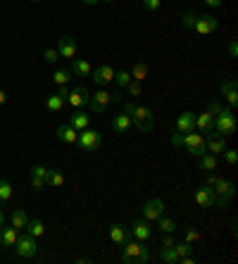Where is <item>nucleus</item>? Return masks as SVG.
I'll return each mask as SVG.
<instances>
[{
  "label": "nucleus",
  "instance_id": "obj_1",
  "mask_svg": "<svg viewBox=\"0 0 238 264\" xmlns=\"http://www.w3.org/2000/svg\"><path fill=\"white\" fill-rule=\"evenodd\" d=\"M171 146L174 148H181L184 146L193 157H200V155L207 153V148H205V138L200 133L196 131H188V133H171Z\"/></svg>",
  "mask_w": 238,
  "mask_h": 264
},
{
  "label": "nucleus",
  "instance_id": "obj_2",
  "mask_svg": "<svg viewBox=\"0 0 238 264\" xmlns=\"http://www.w3.org/2000/svg\"><path fill=\"white\" fill-rule=\"evenodd\" d=\"M122 262H126V264H148L150 252H148V248H145V241H126V243H124Z\"/></svg>",
  "mask_w": 238,
  "mask_h": 264
},
{
  "label": "nucleus",
  "instance_id": "obj_3",
  "mask_svg": "<svg viewBox=\"0 0 238 264\" xmlns=\"http://www.w3.org/2000/svg\"><path fill=\"white\" fill-rule=\"evenodd\" d=\"M238 129V122H236V114H233V110H222L214 117V124H212V131H217L219 136H231V133H236Z\"/></svg>",
  "mask_w": 238,
  "mask_h": 264
},
{
  "label": "nucleus",
  "instance_id": "obj_4",
  "mask_svg": "<svg viewBox=\"0 0 238 264\" xmlns=\"http://www.w3.org/2000/svg\"><path fill=\"white\" fill-rule=\"evenodd\" d=\"M131 124H136L138 131L150 133L153 126H155V114H153V110H148V107L136 105V110L131 112Z\"/></svg>",
  "mask_w": 238,
  "mask_h": 264
},
{
  "label": "nucleus",
  "instance_id": "obj_5",
  "mask_svg": "<svg viewBox=\"0 0 238 264\" xmlns=\"http://www.w3.org/2000/svg\"><path fill=\"white\" fill-rule=\"evenodd\" d=\"M214 195H217V207H226V202L231 200L233 195H236V186H233L231 181H224V179H217L214 181V186H212Z\"/></svg>",
  "mask_w": 238,
  "mask_h": 264
},
{
  "label": "nucleus",
  "instance_id": "obj_6",
  "mask_svg": "<svg viewBox=\"0 0 238 264\" xmlns=\"http://www.w3.org/2000/svg\"><path fill=\"white\" fill-rule=\"evenodd\" d=\"M14 248V252L19 255V257H24V259H31L38 252V245H36V238L34 236H29V233H24V236H19L17 238V243L12 245Z\"/></svg>",
  "mask_w": 238,
  "mask_h": 264
},
{
  "label": "nucleus",
  "instance_id": "obj_7",
  "mask_svg": "<svg viewBox=\"0 0 238 264\" xmlns=\"http://www.w3.org/2000/svg\"><path fill=\"white\" fill-rule=\"evenodd\" d=\"M76 143H79V148L83 153H95L100 148V133L95 129H83V131H79V140Z\"/></svg>",
  "mask_w": 238,
  "mask_h": 264
},
{
  "label": "nucleus",
  "instance_id": "obj_8",
  "mask_svg": "<svg viewBox=\"0 0 238 264\" xmlns=\"http://www.w3.org/2000/svg\"><path fill=\"white\" fill-rule=\"evenodd\" d=\"M110 103H112V98H110L107 90H95V93L89 95V103L86 105H91V112H93V114H102V112L107 110Z\"/></svg>",
  "mask_w": 238,
  "mask_h": 264
},
{
  "label": "nucleus",
  "instance_id": "obj_9",
  "mask_svg": "<svg viewBox=\"0 0 238 264\" xmlns=\"http://www.w3.org/2000/svg\"><path fill=\"white\" fill-rule=\"evenodd\" d=\"M164 202L160 198H150L145 205H143V217H145V222H157L160 217L164 214Z\"/></svg>",
  "mask_w": 238,
  "mask_h": 264
},
{
  "label": "nucleus",
  "instance_id": "obj_10",
  "mask_svg": "<svg viewBox=\"0 0 238 264\" xmlns=\"http://www.w3.org/2000/svg\"><path fill=\"white\" fill-rule=\"evenodd\" d=\"M196 202H198V207H203V209H210V207H217V195H214V190H212V186H200L196 190Z\"/></svg>",
  "mask_w": 238,
  "mask_h": 264
},
{
  "label": "nucleus",
  "instance_id": "obj_11",
  "mask_svg": "<svg viewBox=\"0 0 238 264\" xmlns=\"http://www.w3.org/2000/svg\"><path fill=\"white\" fill-rule=\"evenodd\" d=\"M217 27H219L217 17H212V14H203V17H196V27H193V29H196L198 34L207 36V34H214Z\"/></svg>",
  "mask_w": 238,
  "mask_h": 264
},
{
  "label": "nucleus",
  "instance_id": "obj_12",
  "mask_svg": "<svg viewBox=\"0 0 238 264\" xmlns=\"http://www.w3.org/2000/svg\"><path fill=\"white\" fill-rule=\"evenodd\" d=\"M64 103L69 105V107H74V110H81L83 105L89 103V90L86 88H69V95L64 98Z\"/></svg>",
  "mask_w": 238,
  "mask_h": 264
},
{
  "label": "nucleus",
  "instance_id": "obj_13",
  "mask_svg": "<svg viewBox=\"0 0 238 264\" xmlns=\"http://www.w3.org/2000/svg\"><path fill=\"white\" fill-rule=\"evenodd\" d=\"M205 148H207V153H212V155H222L226 150L224 136H219L217 131H207V136H205Z\"/></svg>",
  "mask_w": 238,
  "mask_h": 264
},
{
  "label": "nucleus",
  "instance_id": "obj_14",
  "mask_svg": "<svg viewBox=\"0 0 238 264\" xmlns=\"http://www.w3.org/2000/svg\"><path fill=\"white\" fill-rule=\"evenodd\" d=\"M236 79H229V81H222V86H219V90H222V95L226 98V103L231 105V110H236L238 107V90H236Z\"/></svg>",
  "mask_w": 238,
  "mask_h": 264
},
{
  "label": "nucleus",
  "instance_id": "obj_15",
  "mask_svg": "<svg viewBox=\"0 0 238 264\" xmlns=\"http://www.w3.org/2000/svg\"><path fill=\"white\" fill-rule=\"evenodd\" d=\"M91 74H93V81L98 86H107L110 81L115 79V69H112L110 64H100V67H95Z\"/></svg>",
  "mask_w": 238,
  "mask_h": 264
},
{
  "label": "nucleus",
  "instance_id": "obj_16",
  "mask_svg": "<svg viewBox=\"0 0 238 264\" xmlns=\"http://www.w3.org/2000/svg\"><path fill=\"white\" fill-rule=\"evenodd\" d=\"M57 140L60 143H67V146H74L76 140H79V131H76L74 126H69V124H62V126H57Z\"/></svg>",
  "mask_w": 238,
  "mask_h": 264
},
{
  "label": "nucleus",
  "instance_id": "obj_17",
  "mask_svg": "<svg viewBox=\"0 0 238 264\" xmlns=\"http://www.w3.org/2000/svg\"><path fill=\"white\" fill-rule=\"evenodd\" d=\"M57 53H60V57H69L72 60L76 55V41L72 36H62L57 41Z\"/></svg>",
  "mask_w": 238,
  "mask_h": 264
},
{
  "label": "nucleus",
  "instance_id": "obj_18",
  "mask_svg": "<svg viewBox=\"0 0 238 264\" xmlns=\"http://www.w3.org/2000/svg\"><path fill=\"white\" fill-rule=\"evenodd\" d=\"M129 233H131V231L126 229L124 224H112V226H110V241L117 243V245L126 243V241H129Z\"/></svg>",
  "mask_w": 238,
  "mask_h": 264
},
{
  "label": "nucleus",
  "instance_id": "obj_19",
  "mask_svg": "<svg viewBox=\"0 0 238 264\" xmlns=\"http://www.w3.org/2000/svg\"><path fill=\"white\" fill-rule=\"evenodd\" d=\"M177 131H179V133L196 131V114H193V112H184V114H179V119H177Z\"/></svg>",
  "mask_w": 238,
  "mask_h": 264
},
{
  "label": "nucleus",
  "instance_id": "obj_20",
  "mask_svg": "<svg viewBox=\"0 0 238 264\" xmlns=\"http://www.w3.org/2000/svg\"><path fill=\"white\" fill-rule=\"evenodd\" d=\"M91 124V114L83 110H76L72 117H69V126H74L76 131H83V129H89Z\"/></svg>",
  "mask_w": 238,
  "mask_h": 264
},
{
  "label": "nucleus",
  "instance_id": "obj_21",
  "mask_svg": "<svg viewBox=\"0 0 238 264\" xmlns=\"http://www.w3.org/2000/svg\"><path fill=\"white\" fill-rule=\"evenodd\" d=\"M46 179H48V169L41 167V164H34V169H31V186L38 190V188L46 186Z\"/></svg>",
  "mask_w": 238,
  "mask_h": 264
},
{
  "label": "nucleus",
  "instance_id": "obj_22",
  "mask_svg": "<svg viewBox=\"0 0 238 264\" xmlns=\"http://www.w3.org/2000/svg\"><path fill=\"white\" fill-rule=\"evenodd\" d=\"M212 124H214V114L212 112H203V114H196V129L198 131H212Z\"/></svg>",
  "mask_w": 238,
  "mask_h": 264
},
{
  "label": "nucleus",
  "instance_id": "obj_23",
  "mask_svg": "<svg viewBox=\"0 0 238 264\" xmlns=\"http://www.w3.org/2000/svg\"><path fill=\"white\" fill-rule=\"evenodd\" d=\"M17 238H19V231L14 229V226H7V229L0 231V245L3 248H12L17 243Z\"/></svg>",
  "mask_w": 238,
  "mask_h": 264
},
{
  "label": "nucleus",
  "instance_id": "obj_24",
  "mask_svg": "<svg viewBox=\"0 0 238 264\" xmlns=\"http://www.w3.org/2000/svg\"><path fill=\"white\" fill-rule=\"evenodd\" d=\"M112 129H115V133H129V129H131V117L126 114V112L117 114V117L112 119Z\"/></svg>",
  "mask_w": 238,
  "mask_h": 264
},
{
  "label": "nucleus",
  "instance_id": "obj_25",
  "mask_svg": "<svg viewBox=\"0 0 238 264\" xmlns=\"http://www.w3.org/2000/svg\"><path fill=\"white\" fill-rule=\"evenodd\" d=\"M198 167H200V172H205V174H210V172H214L217 169V157L212 153H205L198 157Z\"/></svg>",
  "mask_w": 238,
  "mask_h": 264
},
{
  "label": "nucleus",
  "instance_id": "obj_26",
  "mask_svg": "<svg viewBox=\"0 0 238 264\" xmlns=\"http://www.w3.org/2000/svg\"><path fill=\"white\" fill-rule=\"evenodd\" d=\"M131 233H134V238L136 241H148L150 238V226L145 219H141V222H136L134 226H131Z\"/></svg>",
  "mask_w": 238,
  "mask_h": 264
},
{
  "label": "nucleus",
  "instance_id": "obj_27",
  "mask_svg": "<svg viewBox=\"0 0 238 264\" xmlns=\"http://www.w3.org/2000/svg\"><path fill=\"white\" fill-rule=\"evenodd\" d=\"M46 186L62 188V186H64V174H62L60 169H48V179H46Z\"/></svg>",
  "mask_w": 238,
  "mask_h": 264
},
{
  "label": "nucleus",
  "instance_id": "obj_28",
  "mask_svg": "<svg viewBox=\"0 0 238 264\" xmlns=\"http://www.w3.org/2000/svg\"><path fill=\"white\" fill-rule=\"evenodd\" d=\"M27 233H29V236H34V238H41L43 233H46V224H43L41 219H29Z\"/></svg>",
  "mask_w": 238,
  "mask_h": 264
},
{
  "label": "nucleus",
  "instance_id": "obj_29",
  "mask_svg": "<svg viewBox=\"0 0 238 264\" xmlns=\"http://www.w3.org/2000/svg\"><path fill=\"white\" fill-rule=\"evenodd\" d=\"M148 74H150V69H148V64L145 62H136L134 64V69H131V79H134V81H145V79H148Z\"/></svg>",
  "mask_w": 238,
  "mask_h": 264
},
{
  "label": "nucleus",
  "instance_id": "obj_30",
  "mask_svg": "<svg viewBox=\"0 0 238 264\" xmlns=\"http://www.w3.org/2000/svg\"><path fill=\"white\" fill-rule=\"evenodd\" d=\"M64 105H67L64 103V98L57 95V93H53V95L46 98V110H50V112H60Z\"/></svg>",
  "mask_w": 238,
  "mask_h": 264
},
{
  "label": "nucleus",
  "instance_id": "obj_31",
  "mask_svg": "<svg viewBox=\"0 0 238 264\" xmlns=\"http://www.w3.org/2000/svg\"><path fill=\"white\" fill-rule=\"evenodd\" d=\"M72 74H76V77H91V64L86 60H72Z\"/></svg>",
  "mask_w": 238,
  "mask_h": 264
},
{
  "label": "nucleus",
  "instance_id": "obj_32",
  "mask_svg": "<svg viewBox=\"0 0 238 264\" xmlns=\"http://www.w3.org/2000/svg\"><path fill=\"white\" fill-rule=\"evenodd\" d=\"M27 224H29V214L24 212V209H14L12 212V226L17 231H21V229H27Z\"/></svg>",
  "mask_w": 238,
  "mask_h": 264
},
{
  "label": "nucleus",
  "instance_id": "obj_33",
  "mask_svg": "<svg viewBox=\"0 0 238 264\" xmlns=\"http://www.w3.org/2000/svg\"><path fill=\"white\" fill-rule=\"evenodd\" d=\"M160 259L162 262H167V264H179V255H177V250H174V245L171 248H160Z\"/></svg>",
  "mask_w": 238,
  "mask_h": 264
},
{
  "label": "nucleus",
  "instance_id": "obj_34",
  "mask_svg": "<svg viewBox=\"0 0 238 264\" xmlns=\"http://www.w3.org/2000/svg\"><path fill=\"white\" fill-rule=\"evenodd\" d=\"M157 229L162 231V233H174V231H177V222H174V219H164V217H160V219H157Z\"/></svg>",
  "mask_w": 238,
  "mask_h": 264
},
{
  "label": "nucleus",
  "instance_id": "obj_35",
  "mask_svg": "<svg viewBox=\"0 0 238 264\" xmlns=\"http://www.w3.org/2000/svg\"><path fill=\"white\" fill-rule=\"evenodd\" d=\"M69 79H72V69H57V71L53 74V81H55L57 86H67Z\"/></svg>",
  "mask_w": 238,
  "mask_h": 264
},
{
  "label": "nucleus",
  "instance_id": "obj_36",
  "mask_svg": "<svg viewBox=\"0 0 238 264\" xmlns=\"http://www.w3.org/2000/svg\"><path fill=\"white\" fill-rule=\"evenodd\" d=\"M174 250H177V255H179V262L184 257H188L190 252H193V245L190 243H186V241H181V243H174Z\"/></svg>",
  "mask_w": 238,
  "mask_h": 264
},
{
  "label": "nucleus",
  "instance_id": "obj_37",
  "mask_svg": "<svg viewBox=\"0 0 238 264\" xmlns=\"http://www.w3.org/2000/svg\"><path fill=\"white\" fill-rule=\"evenodd\" d=\"M119 88H126L129 86V81H131V74L129 71H115V79H112Z\"/></svg>",
  "mask_w": 238,
  "mask_h": 264
},
{
  "label": "nucleus",
  "instance_id": "obj_38",
  "mask_svg": "<svg viewBox=\"0 0 238 264\" xmlns=\"http://www.w3.org/2000/svg\"><path fill=\"white\" fill-rule=\"evenodd\" d=\"M12 198V186L5 179H0V202H7Z\"/></svg>",
  "mask_w": 238,
  "mask_h": 264
},
{
  "label": "nucleus",
  "instance_id": "obj_39",
  "mask_svg": "<svg viewBox=\"0 0 238 264\" xmlns=\"http://www.w3.org/2000/svg\"><path fill=\"white\" fill-rule=\"evenodd\" d=\"M126 90H129V95L131 98H138L143 93V86H141V81H134V79H131L129 81V86H126Z\"/></svg>",
  "mask_w": 238,
  "mask_h": 264
},
{
  "label": "nucleus",
  "instance_id": "obj_40",
  "mask_svg": "<svg viewBox=\"0 0 238 264\" xmlns=\"http://www.w3.org/2000/svg\"><path fill=\"white\" fill-rule=\"evenodd\" d=\"M43 60H46L48 64L57 62V60H60V53H57V48H48L46 53H43Z\"/></svg>",
  "mask_w": 238,
  "mask_h": 264
},
{
  "label": "nucleus",
  "instance_id": "obj_41",
  "mask_svg": "<svg viewBox=\"0 0 238 264\" xmlns=\"http://www.w3.org/2000/svg\"><path fill=\"white\" fill-rule=\"evenodd\" d=\"M222 155H224V160L229 162V164H236L238 162V150H233V148H226Z\"/></svg>",
  "mask_w": 238,
  "mask_h": 264
},
{
  "label": "nucleus",
  "instance_id": "obj_42",
  "mask_svg": "<svg viewBox=\"0 0 238 264\" xmlns=\"http://www.w3.org/2000/svg\"><path fill=\"white\" fill-rule=\"evenodd\" d=\"M196 17H198V14H193V12H186L184 17H181V24H184L186 29H193V27H196Z\"/></svg>",
  "mask_w": 238,
  "mask_h": 264
},
{
  "label": "nucleus",
  "instance_id": "obj_43",
  "mask_svg": "<svg viewBox=\"0 0 238 264\" xmlns=\"http://www.w3.org/2000/svg\"><path fill=\"white\" fill-rule=\"evenodd\" d=\"M160 5H162V0H143V7H145V10H150V12L160 10Z\"/></svg>",
  "mask_w": 238,
  "mask_h": 264
},
{
  "label": "nucleus",
  "instance_id": "obj_44",
  "mask_svg": "<svg viewBox=\"0 0 238 264\" xmlns=\"http://www.w3.org/2000/svg\"><path fill=\"white\" fill-rule=\"evenodd\" d=\"M198 238H200V233H198L196 229H188V231H186V238H184V241H186V243H193V241H198Z\"/></svg>",
  "mask_w": 238,
  "mask_h": 264
},
{
  "label": "nucleus",
  "instance_id": "obj_45",
  "mask_svg": "<svg viewBox=\"0 0 238 264\" xmlns=\"http://www.w3.org/2000/svg\"><path fill=\"white\" fill-rule=\"evenodd\" d=\"M222 110H224V105H222V103H217V100H214V103H210V110H207V112H212V114L217 117V114H219V112H222Z\"/></svg>",
  "mask_w": 238,
  "mask_h": 264
},
{
  "label": "nucleus",
  "instance_id": "obj_46",
  "mask_svg": "<svg viewBox=\"0 0 238 264\" xmlns=\"http://www.w3.org/2000/svg\"><path fill=\"white\" fill-rule=\"evenodd\" d=\"M229 55H231V57H238V43H236V38L229 43Z\"/></svg>",
  "mask_w": 238,
  "mask_h": 264
},
{
  "label": "nucleus",
  "instance_id": "obj_47",
  "mask_svg": "<svg viewBox=\"0 0 238 264\" xmlns=\"http://www.w3.org/2000/svg\"><path fill=\"white\" fill-rule=\"evenodd\" d=\"M177 243V241H174V238H171V233H164V241H162V245L164 248H171V245Z\"/></svg>",
  "mask_w": 238,
  "mask_h": 264
},
{
  "label": "nucleus",
  "instance_id": "obj_48",
  "mask_svg": "<svg viewBox=\"0 0 238 264\" xmlns=\"http://www.w3.org/2000/svg\"><path fill=\"white\" fill-rule=\"evenodd\" d=\"M134 110H136V103H124V112H126L129 117H131V112Z\"/></svg>",
  "mask_w": 238,
  "mask_h": 264
},
{
  "label": "nucleus",
  "instance_id": "obj_49",
  "mask_svg": "<svg viewBox=\"0 0 238 264\" xmlns=\"http://www.w3.org/2000/svg\"><path fill=\"white\" fill-rule=\"evenodd\" d=\"M110 98H112V103H119V100H122V93H119V90H112Z\"/></svg>",
  "mask_w": 238,
  "mask_h": 264
},
{
  "label": "nucleus",
  "instance_id": "obj_50",
  "mask_svg": "<svg viewBox=\"0 0 238 264\" xmlns=\"http://www.w3.org/2000/svg\"><path fill=\"white\" fill-rule=\"evenodd\" d=\"M222 3L224 0H205V5H210V7H222Z\"/></svg>",
  "mask_w": 238,
  "mask_h": 264
},
{
  "label": "nucleus",
  "instance_id": "obj_51",
  "mask_svg": "<svg viewBox=\"0 0 238 264\" xmlns=\"http://www.w3.org/2000/svg\"><path fill=\"white\" fill-rule=\"evenodd\" d=\"M57 95L67 98V95H69V86H60V90H57Z\"/></svg>",
  "mask_w": 238,
  "mask_h": 264
},
{
  "label": "nucleus",
  "instance_id": "obj_52",
  "mask_svg": "<svg viewBox=\"0 0 238 264\" xmlns=\"http://www.w3.org/2000/svg\"><path fill=\"white\" fill-rule=\"evenodd\" d=\"M5 100H7V93L5 90H0V105H5Z\"/></svg>",
  "mask_w": 238,
  "mask_h": 264
},
{
  "label": "nucleus",
  "instance_id": "obj_53",
  "mask_svg": "<svg viewBox=\"0 0 238 264\" xmlns=\"http://www.w3.org/2000/svg\"><path fill=\"white\" fill-rule=\"evenodd\" d=\"M86 5H95V3H100V0H83Z\"/></svg>",
  "mask_w": 238,
  "mask_h": 264
},
{
  "label": "nucleus",
  "instance_id": "obj_54",
  "mask_svg": "<svg viewBox=\"0 0 238 264\" xmlns=\"http://www.w3.org/2000/svg\"><path fill=\"white\" fill-rule=\"evenodd\" d=\"M3 222H5V217H3V212H0V229H3Z\"/></svg>",
  "mask_w": 238,
  "mask_h": 264
},
{
  "label": "nucleus",
  "instance_id": "obj_55",
  "mask_svg": "<svg viewBox=\"0 0 238 264\" xmlns=\"http://www.w3.org/2000/svg\"><path fill=\"white\" fill-rule=\"evenodd\" d=\"M100 3H107V5H110V3H115V0H100Z\"/></svg>",
  "mask_w": 238,
  "mask_h": 264
},
{
  "label": "nucleus",
  "instance_id": "obj_56",
  "mask_svg": "<svg viewBox=\"0 0 238 264\" xmlns=\"http://www.w3.org/2000/svg\"><path fill=\"white\" fill-rule=\"evenodd\" d=\"M31 3H43V0H31Z\"/></svg>",
  "mask_w": 238,
  "mask_h": 264
}]
</instances>
